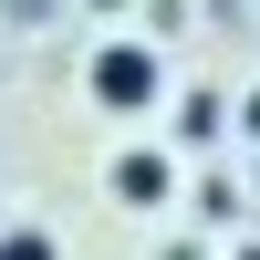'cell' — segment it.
I'll return each mask as SVG.
<instances>
[{"label":"cell","instance_id":"cell-1","mask_svg":"<svg viewBox=\"0 0 260 260\" xmlns=\"http://www.w3.org/2000/svg\"><path fill=\"white\" fill-rule=\"evenodd\" d=\"M83 94H94L104 115H146V104L167 94V62H156V42H136V31H104V42H94V62H83Z\"/></svg>","mask_w":260,"mask_h":260},{"label":"cell","instance_id":"cell-2","mask_svg":"<svg viewBox=\"0 0 260 260\" xmlns=\"http://www.w3.org/2000/svg\"><path fill=\"white\" fill-rule=\"evenodd\" d=\"M104 187H115L125 208H167V187H177V156H167V146H125Z\"/></svg>","mask_w":260,"mask_h":260},{"label":"cell","instance_id":"cell-3","mask_svg":"<svg viewBox=\"0 0 260 260\" xmlns=\"http://www.w3.org/2000/svg\"><path fill=\"white\" fill-rule=\"evenodd\" d=\"M177 136H187V146H208V136H219V94H187V115H177Z\"/></svg>","mask_w":260,"mask_h":260},{"label":"cell","instance_id":"cell-4","mask_svg":"<svg viewBox=\"0 0 260 260\" xmlns=\"http://www.w3.org/2000/svg\"><path fill=\"white\" fill-rule=\"evenodd\" d=\"M0 260H62L52 229H0Z\"/></svg>","mask_w":260,"mask_h":260},{"label":"cell","instance_id":"cell-5","mask_svg":"<svg viewBox=\"0 0 260 260\" xmlns=\"http://www.w3.org/2000/svg\"><path fill=\"white\" fill-rule=\"evenodd\" d=\"M42 11H52V0H11V21H42Z\"/></svg>","mask_w":260,"mask_h":260},{"label":"cell","instance_id":"cell-6","mask_svg":"<svg viewBox=\"0 0 260 260\" xmlns=\"http://www.w3.org/2000/svg\"><path fill=\"white\" fill-rule=\"evenodd\" d=\"M240 125H250V146H260V94H250V104H240Z\"/></svg>","mask_w":260,"mask_h":260},{"label":"cell","instance_id":"cell-7","mask_svg":"<svg viewBox=\"0 0 260 260\" xmlns=\"http://www.w3.org/2000/svg\"><path fill=\"white\" fill-rule=\"evenodd\" d=\"M229 260H260V240H240V250H229Z\"/></svg>","mask_w":260,"mask_h":260}]
</instances>
